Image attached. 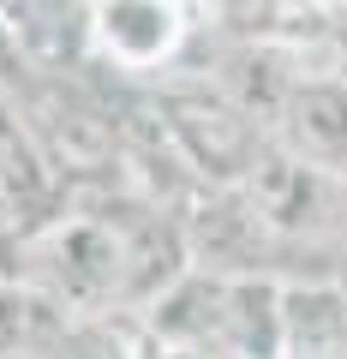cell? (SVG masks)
Listing matches in <instances>:
<instances>
[{
    "mask_svg": "<svg viewBox=\"0 0 347 359\" xmlns=\"http://www.w3.org/2000/svg\"><path fill=\"white\" fill-rule=\"evenodd\" d=\"M204 42V0H84V66L126 84L180 72Z\"/></svg>",
    "mask_w": 347,
    "mask_h": 359,
    "instance_id": "obj_2",
    "label": "cell"
},
{
    "mask_svg": "<svg viewBox=\"0 0 347 359\" xmlns=\"http://www.w3.org/2000/svg\"><path fill=\"white\" fill-rule=\"evenodd\" d=\"M156 114H162L168 144L180 150V162L192 168L204 186H240L257 168V156L270 150L264 120H252L233 96H222L198 66H180L150 84Z\"/></svg>",
    "mask_w": 347,
    "mask_h": 359,
    "instance_id": "obj_1",
    "label": "cell"
},
{
    "mask_svg": "<svg viewBox=\"0 0 347 359\" xmlns=\"http://www.w3.org/2000/svg\"><path fill=\"white\" fill-rule=\"evenodd\" d=\"M299 0H204V36H282Z\"/></svg>",
    "mask_w": 347,
    "mask_h": 359,
    "instance_id": "obj_4",
    "label": "cell"
},
{
    "mask_svg": "<svg viewBox=\"0 0 347 359\" xmlns=\"http://www.w3.org/2000/svg\"><path fill=\"white\" fill-rule=\"evenodd\" d=\"M270 144L311 168L347 174V78H299L270 120Z\"/></svg>",
    "mask_w": 347,
    "mask_h": 359,
    "instance_id": "obj_3",
    "label": "cell"
},
{
    "mask_svg": "<svg viewBox=\"0 0 347 359\" xmlns=\"http://www.w3.org/2000/svg\"><path fill=\"white\" fill-rule=\"evenodd\" d=\"M25 144H30V132H25V114H18V90L0 84V168L18 162Z\"/></svg>",
    "mask_w": 347,
    "mask_h": 359,
    "instance_id": "obj_5",
    "label": "cell"
}]
</instances>
